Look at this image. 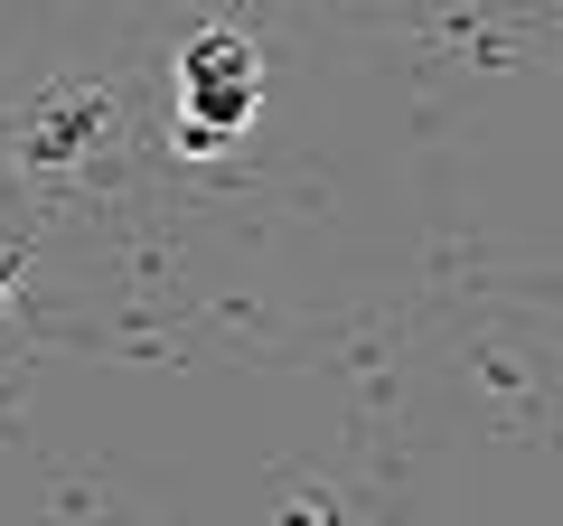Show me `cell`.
Segmentation results:
<instances>
[{"label":"cell","instance_id":"cell-1","mask_svg":"<svg viewBox=\"0 0 563 526\" xmlns=\"http://www.w3.org/2000/svg\"><path fill=\"white\" fill-rule=\"evenodd\" d=\"M254 103H263V57H254V39L207 29V39L179 57V151H188V161L225 151V132H244Z\"/></svg>","mask_w":563,"mask_h":526},{"label":"cell","instance_id":"cell-2","mask_svg":"<svg viewBox=\"0 0 563 526\" xmlns=\"http://www.w3.org/2000/svg\"><path fill=\"white\" fill-rule=\"evenodd\" d=\"M103 122H113L103 85H57V95H38V103H29L20 151H29L38 169H66V161H85V151L103 142Z\"/></svg>","mask_w":563,"mask_h":526},{"label":"cell","instance_id":"cell-3","mask_svg":"<svg viewBox=\"0 0 563 526\" xmlns=\"http://www.w3.org/2000/svg\"><path fill=\"white\" fill-rule=\"evenodd\" d=\"M282 526H339V507H329V498H291V507H282Z\"/></svg>","mask_w":563,"mask_h":526},{"label":"cell","instance_id":"cell-4","mask_svg":"<svg viewBox=\"0 0 563 526\" xmlns=\"http://www.w3.org/2000/svg\"><path fill=\"white\" fill-rule=\"evenodd\" d=\"M10 283H20V254H0V302H10Z\"/></svg>","mask_w":563,"mask_h":526}]
</instances>
